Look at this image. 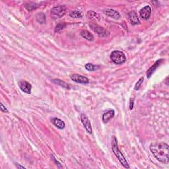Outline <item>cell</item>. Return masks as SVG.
<instances>
[{"label":"cell","instance_id":"6da1fadb","mask_svg":"<svg viewBox=\"0 0 169 169\" xmlns=\"http://www.w3.org/2000/svg\"><path fill=\"white\" fill-rule=\"evenodd\" d=\"M150 150L158 161L168 164L169 146L165 143H154L150 145Z\"/></svg>","mask_w":169,"mask_h":169},{"label":"cell","instance_id":"7a4b0ae2","mask_svg":"<svg viewBox=\"0 0 169 169\" xmlns=\"http://www.w3.org/2000/svg\"><path fill=\"white\" fill-rule=\"evenodd\" d=\"M112 150L115 155H116V157L118 158L119 161L120 162V163L122 164L123 167L125 168H129V164L128 162H127V160L125 159V156H123L122 152L119 151L118 146V143H117L116 138L115 136H113L112 139Z\"/></svg>","mask_w":169,"mask_h":169},{"label":"cell","instance_id":"3957f363","mask_svg":"<svg viewBox=\"0 0 169 169\" xmlns=\"http://www.w3.org/2000/svg\"><path fill=\"white\" fill-rule=\"evenodd\" d=\"M110 58L116 64H122L126 61V57L122 51L116 50L111 53Z\"/></svg>","mask_w":169,"mask_h":169},{"label":"cell","instance_id":"277c9868","mask_svg":"<svg viewBox=\"0 0 169 169\" xmlns=\"http://www.w3.org/2000/svg\"><path fill=\"white\" fill-rule=\"evenodd\" d=\"M66 13V7L64 5L55 6L51 10V16L54 19L62 17Z\"/></svg>","mask_w":169,"mask_h":169},{"label":"cell","instance_id":"5b68a950","mask_svg":"<svg viewBox=\"0 0 169 169\" xmlns=\"http://www.w3.org/2000/svg\"><path fill=\"white\" fill-rule=\"evenodd\" d=\"M81 120L82 123H83V125H84V128L86 129V131H87L88 133H90V134H91L92 132L91 124H90L89 119H88V118H87V116H86V114H81Z\"/></svg>","mask_w":169,"mask_h":169},{"label":"cell","instance_id":"8992f818","mask_svg":"<svg viewBox=\"0 0 169 169\" xmlns=\"http://www.w3.org/2000/svg\"><path fill=\"white\" fill-rule=\"evenodd\" d=\"M18 86H19L20 89L23 91L24 92L27 94H30L31 92V89H32V86L28 81H20L18 82Z\"/></svg>","mask_w":169,"mask_h":169},{"label":"cell","instance_id":"52a82bcc","mask_svg":"<svg viewBox=\"0 0 169 169\" xmlns=\"http://www.w3.org/2000/svg\"><path fill=\"white\" fill-rule=\"evenodd\" d=\"M71 79L72 81L77 82V83H82V84H87L89 82V80H88V78L86 77H84V76H81L78 75V74H73V75H71Z\"/></svg>","mask_w":169,"mask_h":169},{"label":"cell","instance_id":"ba28073f","mask_svg":"<svg viewBox=\"0 0 169 169\" xmlns=\"http://www.w3.org/2000/svg\"><path fill=\"white\" fill-rule=\"evenodd\" d=\"M151 9L149 6H145L143 9H141L139 11V15L144 20H148L151 16Z\"/></svg>","mask_w":169,"mask_h":169},{"label":"cell","instance_id":"9c48e42d","mask_svg":"<svg viewBox=\"0 0 169 169\" xmlns=\"http://www.w3.org/2000/svg\"><path fill=\"white\" fill-rule=\"evenodd\" d=\"M90 28H91L92 30H93L94 32H96L99 36H106L107 35H108V32H107L106 30H104V28L100 27L99 26L96 25V24H90Z\"/></svg>","mask_w":169,"mask_h":169},{"label":"cell","instance_id":"30bf717a","mask_svg":"<svg viewBox=\"0 0 169 169\" xmlns=\"http://www.w3.org/2000/svg\"><path fill=\"white\" fill-rule=\"evenodd\" d=\"M163 61H164V59H159V60H157L155 63H154V64L153 65H152V66L150 67L149 69H148V71H147V78L151 77V76L152 75V73L155 71L156 68L159 66V65L162 63V62H163Z\"/></svg>","mask_w":169,"mask_h":169},{"label":"cell","instance_id":"8fae6325","mask_svg":"<svg viewBox=\"0 0 169 169\" xmlns=\"http://www.w3.org/2000/svg\"><path fill=\"white\" fill-rule=\"evenodd\" d=\"M128 17L129 21H130L131 24H132V25H136V24L140 23L139 18L137 17V14L136 13L135 11H132L129 12L128 14Z\"/></svg>","mask_w":169,"mask_h":169},{"label":"cell","instance_id":"7c38bea8","mask_svg":"<svg viewBox=\"0 0 169 169\" xmlns=\"http://www.w3.org/2000/svg\"><path fill=\"white\" fill-rule=\"evenodd\" d=\"M104 13L106 14V15H108V17H110L114 19H119L120 18V15L118 11H115L114 9H106L104 10Z\"/></svg>","mask_w":169,"mask_h":169},{"label":"cell","instance_id":"4fadbf2b","mask_svg":"<svg viewBox=\"0 0 169 169\" xmlns=\"http://www.w3.org/2000/svg\"><path fill=\"white\" fill-rule=\"evenodd\" d=\"M114 116V110H109L106 113H104L102 116V121L104 123H107L111 118H112Z\"/></svg>","mask_w":169,"mask_h":169},{"label":"cell","instance_id":"5bb4252c","mask_svg":"<svg viewBox=\"0 0 169 169\" xmlns=\"http://www.w3.org/2000/svg\"><path fill=\"white\" fill-rule=\"evenodd\" d=\"M52 123L54 124L57 127H58L59 129H63L65 127V123L61 120V119L57 118H53L52 119Z\"/></svg>","mask_w":169,"mask_h":169},{"label":"cell","instance_id":"9a60e30c","mask_svg":"<svg viewBox=\"0 0 169 169\" xmlns=\"http://www.w3.org/2000/svg\"><path fill=\"white\" fill-rule=\"evenodd\" d=\"M81 35L82 37H83L84 38L86 39L87 40L92 41L94 39L93 35L92 34V33H90L89 31H88V30H83L81 32Z\"/></svg>","mask_w":169,"mask_h":169},{"label":"cell","instance_id":"2e32d148","mask_svg":"<svg viewBox=\"0 0 169 169\" xmlns=\"http://www.w3.org/2000/svg\"><path fill=\"white\" fill-rule=\"evenodd\" d=\"M53 82L55 84H57V85L62 86V87L67 88V89H69V88H71L70 87V86L69 85V84H67V83H65V82H64L63 81H61V80L59 79H55L54 80H53Z\"/></svg>","mask_w":169,"mask_h":169},{"label":"cell","instance_id":"e0dca14e","mask_svg":"<svg viewBox=\"0 0 169 169\" xmlns=\"http://www.w3.org/2000/svg\"><path fill=\"white\" fill-rule=\"evenodd\" d=\"M36 20L40 24H44L46 22V16H45L44 13H38L36 14Z\"/></svg>","mask_w":169,"mask_h":169},{"label":"cell","instance_id":"ac0fdd59","mask_svg":"<svg viewBox=\"0 0 169 169\" xmlns=\"http://www.w3.org/2000/svg\"><path fill=\"white\" fill-rule=\"evenodd\" d=\"M38 7V4L36 3H33V2H30V3H28L25 5V8L28 10V11H34Z\"/></svg>","mask_w":169,"mask_h":169},{"label":"cell","instance_id":"d6986e66","mask_svg":"<svg viewBox=\"0 0 169 169\" xmlns=\"http://www.w3.org/2000/svg\"><path fill=\"white\" fill-rule=\"evenodd\" d=\"M85 68L86 69V70H88V71H96V70H98L100 69V66L99 65H93L92 64V63H86L85 65Z\"/></svg>","mask_w":169,"mask_h":169},{"label":"cell","instance_id":"ffe728a7","mask_svg":"<svg viewBox=\"0 0 169 169\" xmlns=\"http://www.w3.org/2000/svg\"><path fill=\"white\" fill-rule=\"evenodd\" d=\"M70 17L72 18H81L83 17L82 13L79 10H74L70 12Z\"/></svg>","mask_w":169,"mask_h":169},{"label":"cell","instance_id":"44dd1931","mask_svg":"<svg viewBox=\"0 0 169 169\" xmlns=\"http://www.w3.org/2000/svg\"><path fill=\"white\" fill-rule=\"evenodd\" d=\"M65 26H66V24H65V23L58 24L56 26H55V32H57L61 31V30H63V28H65Z\"/></svg>","mask_w":169,"mask_h":169},{"label":"cell","instance_id":"7402d4cb","mask_svg":"<svg viewBox=\"0 0 169 169\" xmlns=\"http://www.w3.org/2000/svg\"><path fill=\"white\" fill-rule=\"evenodd\" d=\"M143 80H144V79H143V77L140 78L139 81H138L137 82V83H136V84H135V87H134V90H138L139 89V88H140V86H141V84L143 83Z\"/></svg>","mask_w":169,"mask_h":169},{"label":"cell","instance_id":"603a6c76","mask_svg":"<svg viewBox=\"0 0 169 169\" xmlns=\"http://www.w3.org/2000/svg\"><path fill=\"white\" fill-rule=\"evenodd\" d=\"M1 110L2 111V112H6V113L8 112L7 109L6 108L5 106H4V105L3 104H2V103H1Z\"/></svg>","mask_w":169,"mask_h":169},{"label":"cell","instance_id":"cb8c5ba5","mask_svg":"<svg viewBox=\"0 0 169 169\" xmlns=\"http://www.w3.org/2000/svg\"><path fill=\"white\" fill-rule=\"evenodd\" d=\"M133 104H134V102H133V100L131 99L130 100V104H129V108H130V110H132V109H133Z\"/></svg>","mask_w":169,"mask_h":169},{"label":"cell","instance_id":"d4e9b609","mask_svg":"<svg viewBox=\"0 0 169 169\" xmlns=\"http://www.w3.org/2000/svg\"><path fill=\"white\" fill-rule=\"evenodd\" d=\"M88 13H89L90 14H91V13H93L94 15H97V13H94V12H93V11H89V12H88ZM88 17H89V18H92V17H93V18H96V16H88Z\"/></svg>","mask_w":169,"mask_h":169},{"label":"cell","instance_id":"484cf974","mask_svg":"<svg viewBox=\"0 0 169 169\" xmlns=\"http://www.w3.org/2000/svg\"><path fill=\"white\" fill-rule=\"evenodd\" d=\"M17 168H25V167H24V166H20V165H18V164H17Z\"/></svg>","mask_w":169,"mask_h":169}]
</instances>
